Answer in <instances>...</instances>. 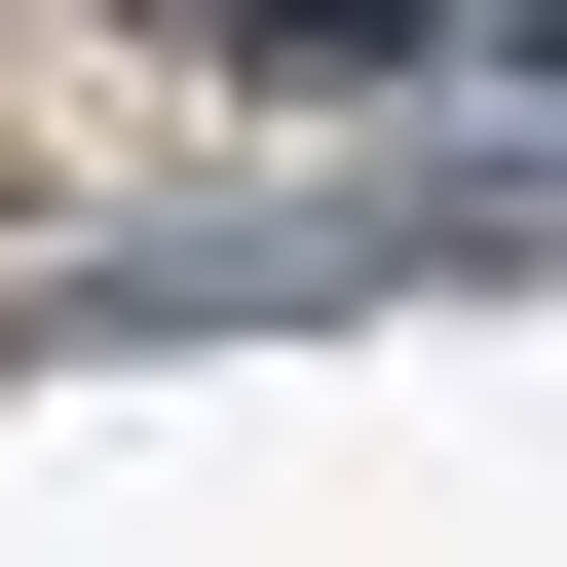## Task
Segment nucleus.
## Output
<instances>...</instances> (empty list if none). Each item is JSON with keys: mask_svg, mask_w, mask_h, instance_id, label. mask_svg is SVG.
<instances>
[{"mask_svg": "<svg viewBox=\"0 0 567 567\" xmlns=\"http://www.w3.org/2000/svg\"><path fill=\"white\" fill-rule=\"evenodd\" d=\"M227 76H303V114H379V76H454V0H189Z\"/></svg>", "mask_w": 567, "mask_h": 567, "instance_id": "f257e3e1", "label": "nucleus"}, {"mask_svg": "<svg viewBox=\"0 0 567 567\" xmlns=\"http://www.w3.org/2000/svg\"><path fill=\"white\" fill-rule=\"evenodd\" d=\"M454 76H492V114H567V0H454Z\"/></svg>", "mask_w": 567, "mask_h": 567, "instance_id": "f03ea898", "label": "nucleus"}]
</instances>
